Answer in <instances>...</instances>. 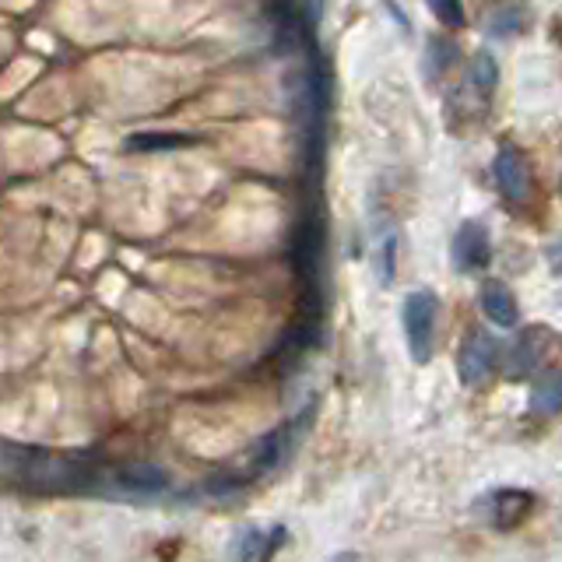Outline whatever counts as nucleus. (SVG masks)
Returning <instances> with one entry per match:
<instances>
[{
    "label": "nucleus",
    "mask_w": 562,
    "mask_h": 562,
    "mask_svg": "<svg viewBox=\"0 0 562 562\" xmlns=\"http://www.w3.org/2000/svg\"><path fill=\"white\" fill-rule=\"evenodd\" d=\"M405 320V337L408 352L416 362L433 359V342H436V320H439V299L433 292H411L401 309Z\"/></svg>",
    "instance_id": "nucleus-3"
},
{
    "label": "nucleus",
    "mask_w": 562,
    "mask_h": 562,
    "mask_svg": "<svg viewBox=\"0 0 562 562\" xmlns=\"http://www.w3.org/2000/svg\"><path fill=\"white\" fill-rule=\"evenodd\" d=\"M113 489L116 493H127V496H138V499H155L169 489V475L162 471L158 464H120L113 471Z\"/></svg>",
    "instance_id": "nucleus-4"
},
{
    "label": "nucleus",
    "mask_w": 562,
    "mask_h": 562,
    "mask_svg": "<svg viewBox=\"0 0 562 562\" xmlns=\"http://www.w3.org/2000/svg\"><path fill=\"white\" fill-rule=\"evenodd\" d=\"M524 25H527V11L524 8H502L496 11V18H493V36H516V33H524Z\"/></svg>",
    "instance_id": "nucleus-15"
},
{
    "label": "nucleus",
    "mask_w": 562,
    "mask_h": 562,
    "mask_svg": "<svg viewBox=\"0 0 562 562\" xmlns=\"http://www.w3.org/2000/svg\"><path fill=\"white\" fill-rule=\"evenodd\" d=\"M454 56H457V47H454V42H450V39H443V36H433V39H429L425 74H429V78H439V74L454 64Z\"/></svg>",
    "instance_id": "nucleus-11"
},
{
    "label": "nucleus",
    "mask_w": 562,
    "mask_h": 562,
    "mask_svg": "<svg viewBox=\"0 0 562 562\" xmlns=\"http://www.w3.org/2000/svg\"><path fill=\"white\" fill-rule=\"evenodd\" d=\"M190 141H194V138H187V135H152V130H148V135L130 138L127 148H130V152H169V148H183Z\"/></svg>",
    "instance_id": "nucleus-12"
},
{
    "label": "nucleus",
    "mask_w": 562,
    "mask_h": 562,
    "mask_svg": "<svg viewBox=\"0 0 562 562\" xmlns=\"http://www.w3.org/2000/svg\"><path fill=\"white\" fill-rule=\"evenodd\" d=\"M471 85L482 88V92H493V88L499 85V64L493 53H478L475 61H471Z\"/></svg>",
    "instance_id": "nucleus-13"
},
{
    "label": "nucleus",
    "mask_w": 562,
    "mask_h": 562,
    "mask_svg": "<svg viewBox=\"0 0 562 562\" xmlns=\"http://www.w3.org/2000/svg\"><path fill=\"white\" fill-rule=\"evenodd\" d=\"M323 18V0H306V25H320Z\"/></svg>",
    "instance_id": "nucleus-19"
},
{
    "label": "nucleus",
    "mask_w": 562,
    "mask_h": 562,
    "mask_svg": "<svg viewBox=\"0 0 562 562\" xmlns=\"http://www.w3.org/2000/svg\"><path fill=\"white\" fill-rule=\"evenodd\" d=\"M493 257V235L482 221H464L454 235V264L461 271H478Z\"/></svg>",
    "instance_id": "nucleus-6"
},
{
    "label": "nucleus",
    "mask_w": 562,
    "mask_h": 562,
    "mask_svg": "<svg viewBox=\"0 0 562 562\" xmlns=\"http://www.w3.org/2000/svg\"><path fill=\"white\" fill-rule=\"evenodd\" d=\"M493 173H496V187L502 190L507 201H527V190H531V173H527V162L516 148L502 144L499 155L493 162Z\"/></svg>",
    "instance_id": "nucleus-8"
},
{
    "label": "nucleus",
    "mask_w": 562,
    "mask_h": 562,
    "mask_svg": "<svg viewBox=\"0 0 562 562\" xmlns=\"http://www.w3.org/2000/svg\"><path fill=\"white\" fill-rule=\"evenodd\" d=\"M314 416H317V401L306 405L295 419H289L285 425H278L274 433L264 436L257 447H254V464H250L246 478H260V475H268V471H274L278 464H285L289 457L295 454V447L303 443V436H306L309 422H314Z\"/></svg>",
    "instance_id": "nucleus-2"
},
{
    "label": "nucleus",
    "mask_w": 562,
    "mask_h": 562,
    "mask_svg": "<svg viewBox=\"0 0 562 562\" xmlns=\"http://www.w3.org/2000/svg\"><path fill=\"white\" fill-rule=\"evenodd\" d=\"M538 355H541V342H538V331H527L521 342L513 348V366L516 373H524V369L538 366Z\"/></svg>",
    "instance_id": "nucleus-16"
},
{
    "label": "nucleus",
    "mask_w": 562,
    "mask_h": 562,
    "mask_svg": "<svg viewBox=\"0 0 562 562\" xmlns=\"http://www.w3.org/2000/svg\"><path fill=\"white\" fill-rule=\"evenodd\" d=\"M499 362V342L493 334H471L461 348V380L468 387H478L493 376V369Z\"/></svg>",
    "instance_id": "nucleus-5"
},
{
    "label": "nucleus",
    "mask_w": 562,
    "mask_h": 562,
    "mask_svg": "<svg viewBox=\"0 0 562 562\" xmlns=\"http://www.w3.org/2000/svg\"><path fill=\"white\" fill-rule=\"evenodd\" d=\"M235 555H240V559H264V555H268L264 531H257V527L240 531V538H235Z\"/></svg>",
    "instance_id": "nucleus-17"
},
{
    "label": "nucleus",
    "mask_w": 562,
    "mask_h": 562,
    "mask_svg": "<svg viewBox=\"0 0 562 562\" xmlns=\"http://www.w3.org/2000/svg\"><path fill=\"white\" fill-rule=\"evenodd\" d=\"M531 411H538V416H555V411H559V373H555V369H549L545 376H538Z\"/></svg>",
    "instance_id": "nucleus-10"
},
{
    "label": "nucleus",
    "mask_w": 562,
    "mask_h": 562,
    "mask_svg": "<svg viewBox=\"0 0 562 562\" xmlns=\"http://www.w3.org/2000/svg\"><path fill=\"white\" fill-rule=\"evenodd\" d=\"M429 11L436 14V22L439 25H447V28H464L468 25V11L461 0H425Z\"/></svg>",
    "instance_id": "nucleus-14"
},
{
    "label": "nucleus",
    "mask_w": 562,
    "mask_h": 562,
    "mask_svg": "<svg viewBox=\"0 0 562 562\" xmlns=\"http://www.w3.org/2000/svg\"><path fill=\"white\" fill-rule=\"evenodd\" d=\"M0 468L39 493H78L99 482V471L88 464V457L18 447V443H0Z\"/></svg>",
    "instance_id": "nucleus-1"
},
{
    "label": "nucleus",
    "mask_w": 562,
    "mask_h": 562,
    "mask_svg": "<svg viewBox=\"0 0 562 562\" xmlns=\"http://www.w3.org/2000/svg\"><path fill=\"white\" fill-rule=\"evenodd\" d=\"M391 264H394V240H387L383 243V250H380V281L383 285H391Z\"/></svg>",
    "instance_id": "nucleus-18"
},
{
    "label": "nucleus",
    "mask_w": 562,
    "mask_h": 562,
    "mask_svg": "<svg viewBox=\"0 0 562 562\" xmlns=\"http://www.w3.org/2000/svg\"><path fill=\"white\" fill-rule=\"evenodd\" d=\"M482 309L489 314L493 323H499V328H513L516 317H521L513 292L502 285V281H485L482 285Z\"/></svg>",
    "instance_id": "nucleus-9"
},
{
    "label": "nucleus",
    "mask_w": 562,
    "mask_h": 562,
    "mask_svg": "<svg viewBox=\"0 0 562 562\" xmlns=\"http://www.w3.org/2000/svg\"><path fill=\"white\" fill-rule=\"evenodd\" d=\"M478 507H485V516H489L493 527L510 531L531 516V510H535V496L524 489H499L493 496H485V502H478Z\"/></svg>",
    "instance_id": "nucleus-7"
}]
</instances>
